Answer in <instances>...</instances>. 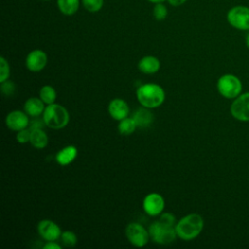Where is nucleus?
Here are the masks:
<instances>
[{
    "label": "nucleus",
    "instance_id": "f257e3e1",
    "mask_svg": "<svg viewBox=\"0 0 249 249\" xmlns=\"http://www.w3.org/2000/svg\"><path fill=\"white\" fill-rule=\"evenodd\" d=\"M175 216L171 213H163L158 221L151 224L149 234L154 242L159 244H169L173 242L177 236L175 226Z\"/></svg>",
    "mask_w": 249,
    "mask_h": 249
},
{
    "label": "nucleus",
    "instance_id": "f03ea898",
    "mask_svg": "<svg viewBox=\"0 0 249 249\" xmlns=\"http://www.w3.org/2000/svg\"><path fill=\"white\" fill-rule=\"evenodd\" d=\"M204 221L203 218L196 213H192L181 218L176 226L177 236L183 240H192L199 235L203 230Z\"/></svg>",
    "mask_w": 249,
    "mask_h": 249
},
{
    "label": "nucleus",
    "instance_id": "7ed1b4c3",
    "mask_svg": "<svg viewBox=\"0 0 249 249\" xmlns=\"http://www.w3.org/2000/svg\"><path fill=\"white\" fill-rule=\"evenodd\" d=\"M138 102L146 108L152 109L160 106L164 99L165 93L163 89L158 84L148 83L140 86L136 90Z\"/></svg>",
    "mask_w": 249,
    "mask_h": 249
},
{
    "label": "nucleus",
    "instance_id": "20e7f679",
    "mask_svg": "<svg viewBox=\"0 0 249 249\" xmlns=\"http://www.w3.org/2000/svg\"><path fill=\"white\" fill-rule=\"evenodd\" d=\"M43 120L46 125L50 128L60 129L67 125L69 122V114L65 107L53 103L45 108Z\"/></svg>",
    "mask_w": 249,
    "mask_h": 249
},
{
    "label": "nucleus",
    "instance_id": "39448f33",
    "mask_svg": "<svg viewBox=\"0 0 249 249\" xmlns=\"http://www.w3.org/2000/svg\"><path fill=\"white\" fill-rule=\"evenodd\" d=\"M218 92L227 99H234L242 93V83L233 74H224L217 81Z\"/></svg>",
    "mask_w": 249,
    "mask_h": 249
},
{
    "label": "nucleus",
    "instance_id": "423d86ee",
    "mask_svg": "<svg viewBox=\"0 0 249 249\" xmlns=\"http://www.w3.org/2000/svg\"><path fill=\"white\" fill-rule=\"evenodd\" d=\"M228 23L241 31L249 30V7L243 5H236L231 7L226 16Z\"/></svg>",
    "mask_w": 249,
    "mask_h": 249
},
{
    "label": "nucleus",
    "instance_id": "0eeeda50",
    "mask_svg": "<svg viewBox=\"0 0 249 249\" xmlns=\"http://www.w3.org/2000/svg\"><path fill=\"white\" fill-rule=\"evenodd\" d=\"M231 115L239 122H249V92L239 94L230 107Z\"/></svg>",
    "mask_w": 249,
    "mask_h": 249
},
{
    "label": "nucleus",
    "instance_id": "6e6552de",
    "mask_svg": "<svg viewBox=\"0 0 249 249\" xmlns=\"http://www.w3.org/2000/svg\"><path fill=\"white\" fill-rule=\"evenodd\" d=\"M125 235L128 241L136 246L143 247L149 241V231L138 223H129L125 228Z\"/></svg>",
    "mask_w": 249,
    "mask_h": 249
},
{
    "label": "nucleus",
    "instance_id": "1a4fd4ad",
    "mask_svg": "<svg viewBox=\"0 0 249 249\" xmlns=\"http://www.w3.org/2000/svg\"><path fill=\"white\" fill-rule=\"evenodd\" d=\"M164 208V199L158 193L147 195L143 200V209L150 216H157L162 212Z\"/></svg>",
    "mask_w": 249,
    "mask_h": 249
},
{
    "label": "nucleus",
    "instance_id": "9d476101",
    "mask_svg": "<svg viewBox=\"0 0 249 249\" xmlns=\"http://www.w3.org/2000/svg\"><path fill=\"white\" fill-rule=\"evenodd\" d=\"M38 233L46 241H54L61 235V230L57 224L51 220H42L39 222Z\"/></svg>",
    "mask_w": 249,
    "mask_h": 249
},
{
    "label": "nucleus",
    "instance_id": "9b49d317",
    "mask_svg": "<svg viewBox=\"0 0 249 249\" xmlns=\"http://www.w3.org/2000/svg\"><path fill=\"white\" fill-rule=\"evenodd\" d=\"M48 62L47 54L42 50L31 51L25 59V64L28 70L31 72H39L45 68Z\"/></svg>",
    "mask_w": 249,
    "mask_h": 249
},
{
    "label": "nucleus",
    "instance_id": "f8f14e48",
    "mask_svg": "<svg viewBox=\"0 0 249 249\" xmlns=\"http://www.w3.org/2000/svg\"><path fill=\"white\" fill-rule=\"evenodd\" d=\"M27 116L28 115L25 112H22L19 110L12 111L6 117V120H5L6 125L14 131H18L20 129H23L27 127L29 124V119Z\"/></svg>",
    "mask_w": 249,
    "mask_h": 249
},
{
    "label": "nucleus",
    "instance_id": "ddd939ff",
    "mask_svg": "<svg viewBox=\"0 0 249 249\" xmlns=\"http://www.w3.org/2000/svg\"><path fill=\"white\" fill-rule=\"evenodd\" d=\"M110 116L117 121H121L128 116L129 107L127 103L121 98H115L110 101L108 106Z\"/></svg>",
    "mask_w": 249,
    "mask_h": 249
},
{
    "label": "nucleus",
    "instance_id": "4468645a",
    "mask_svg": "<svg viewBox=\"0 0 249 249\" xmlns=\"http://www.w3.org/2000/svg\"><path fill=\"white\" fill-rule=\"evenodd\" d=\"M132 118H133L134 122L136 123L137 127H141V128L150 126L154 121L153 113L149 110V108H146V107L138 108L133 113Z\"/></svg>",
    "mask_w": 249,
    "mask_h": 249
},
{
    "label": "nucleus",
    "instance_id": "2eb2a0df",
    "mask_svg": "<svg viewBox=\"0 0 249 249\" xmlns=\"http://www.w3.org/2000/svg\"><path fill=\"white\" fill-rule=\"evenodd\" d=\"M77 154H78L77 148L73 145H69L57 152V154L55 155V160L57 163L60 165H63V166L68 165L76 159Z\"/></svg>",
    "mask_w": 249,
    "mask_h": 249
},
{
    "label": "nucleus",
    "instance_id": "dca6fc26",
    "mask_svg": "<svg viewBox=\"0 0 249 249\" xmlns=\"http://www.w3.org/2000/svg\"><path fill=\"white\" fill-rule=\"evenodd\" d=\"M160 66V60L153 55L142 57L138 62V69L145 74H154L159 71Z\"/></svg>",
    "mask_w": 249,
    "mask_h": 249
},
{
    "label": "nucleus",
    "instance_id": "f3484780",
    "mask_svg": "<svg viewBox=\"0 0 249 249\" xmlns=\"http://www.w3.org/2000/svg\"><path fill=\"white\" fill-rule=\"evenodd\" d=\"M44 102L42 101L41 98H37V97H31L28 98L24 105H23V109L24 112L31 117H38L41 114L44 113L45 110V106H44Z\"/></svg>",
    "mask_w": 249,
    "mask_h": 249
},
{
    "label": "nucleus",
    "instance_id": "a211bd4d",
    "mask_svg": "<svg viewBox=\"0 0 249 249\" xmlns=\"http://www.w3.org/2000/svg\"><path fill=\"white\" fill-rule=\"evenodd\" d=\"M48 135L42 128L31 129L30 144L36 149H44L48 144Z\"/></svg>",
    "mask_w": 249,
    "mask_h": 249
},
{
    "label": "nucleus",
    "instance_id": "6ab92c4d",
    "mask_svg": "<svg viewBox=\"0 0 249 249\" xmlns=\"http://www.w3.org/2000/svg\"><path fill=\"white\" fill-rule=\"evenodd\" d=\"M58 10L65 16H72L77 13L80 7V0H56Z\"/></svg>",
    "mask_w": 249,
    "mask_h": 249
},
{
    "label": "nucleus",
    "instance_id": "aec40b11",
    "mask_svg": "<svg viewBox=\"0 0 249 249\" xmlns=\"http://www.w3.org/2000/svg\"><path fill=\"white\" fill-rule=\"evenodd\" d=\"M39 95L45 104L50 105V104L54 103L55 98H56V91L52 86L46 85L41 88Z\"/></svg>",
    "mask_w": 249,
    "mask_h": 249
},
{
    "label": "nucleus",
    "instance_id": "412c9836",
    "mask_svg": "<svg viewBox=\"0 0 249 249\" xmlns=\"http://www.w3.org/2000/svg\"><path fill=\"white\" fill-rule=\"evenodd\" d=\"M137 127L136 123L134 122L133 118H124L120 121V124L118 125L119 132L122 135H130L134 132L135 128Z\"/></svg>",
    "mask_w": 249,
    "mask_h": 249
},
{
    "label": "nucleus",
    "instance_id": "4be33fe9",
    "mask_svg": "<svg viewBox=\"0 0 249 249\" xmlns=\"http://www.w3.org/2000/svg\"><path fill=\"white\" fill-rule=\"evenodd\" d=\"M83 7L89 13H96L103 7L104 0H81Z\"/></svg>",
    "mask_w": 249,
    "mask_h": 249
},
{
    "label": "nucleus",
    "instance_id": "5701e85b",
    "mask_svg": "<svg viewBox=\"0 0 249 249\" xmlns=\"http://www.w3.org/2000/svg\"><path fill=\"white\" fill-rule=\"evenodd\" d=\"M168 14L167 8L163 3H157L153 8V17L157 20H163Z\"/></svg>",
    "mask_w": 249,
    "mask_h": 249
},
{
    "label": "nucleus",
    "instance_id": "b1692460",
    "mask_svg": "<svg viewBox=\"0 0 249 249\" xmlns=\"http://www.w3.org/2000/svg\"><path fill=\"white\" fill-rule=\"evenodd\" d=\"M62 243L67 247H73L77 243V235L71 231H65L60 235Z\"/></svg>",
    "mask_w": 249,
    "mask_h": 249
},
{
    "label": "nucleus",
    "instance_id": "393cba45",
    "mask_svg": "<svg viewBox=\"0 0 249 249\" xmlns=\"http://www.w3.org/2000/svg\"><path fill=\"white\" fill-rule=\"evenodd\" d=\"M10 76V66L7 60L1 56L0 57V83L8 80Z\"/></svg>",
    "mask_w": 249,
    "mask_h": 249
},
{
    "label": "nucleus",
    "instance_id": "a878e982",
    "mask_svg": "<svg viewBox=\"0 0 249 249\" xmlns=\"http://www.w3.org/2000/svg\"><path fill=\"white\" fill-rule=\"evenodd\" d=\"M30 135H31V129L25 127V128L18 131L16 138L18 143L24 144V143H27L30 141Z\"/></svg>",
    "mask_w": 249,
    "mask_h": 249
},
{
    "label": "nucleus",
    "instance_id": "bb28decb",
    "mask_svg": "<svg viewBox=\"0 0 249 249\" xmlns=\"http://www.w3.org/2000/svg\"><path fill=\"white\" fill-rule=\"evenodd\" d=\"M16 89V87H15V84L9 80H6L4 82L1 83V91L4 95H11L14 93Z\"/></svg>",
    "mask_w": 249,
    "mask_h": 249
},
{
    "label": "nucleus",
    "instance_id": "cd10ccee",
    "mask_svg": "<svg viewBox=\"0 0 249 249\" xmlns=\"http://www.w3.org/2000/svg\"><path fill=\"white\" fill-rule=\"evenodd\" d=\"M43 248L44 249H60V246L54 241H48Z\"/></svg>",
    "mask_w": 249,
    "mask_h": 249
},
{
    "label": "nucleus",
    "instance_id": "c85d7f7f",
    "mask_svg": "<svg viewBox=\"0 0 249 249\" xmlns=\"http://www.w3.org/2000/svg\"><path fill=\"white\" fill-rule=\"evenodd\" d=\"M187 0H167V2L171 5V6H174V7H178V6H181L183 5Z\"/></svg>",
    "mask_w": 249,
    "mask_h": 249
},
{
    "label": "nucleus",
    "instance_id": "c756f323",
    "mask_svg": "<svg viewBox=\"0 0 249 249\" xmlns=\"http://www.w3.org/2000/svg\"><path fill=\"white\" fill-rule=\"evenodd\" d=\"M245 45L249 49V30H248V33L246 34V37H245Z\"/></svg>",
    "mask_w": 249,
    "mask_h": 249
},
{
    "label": "nucleus",
    "instance_id": "7c9ffc66",
    "mask_svg": "<svg viewBox=\"0 0 249 249\" xmlns=\"http://www.w3.org/2000/svg\"><path fill=\"white\" fill-rule=\"evenodd\" d=\"M149 2L151 3H154V4H157V3H163L165 0H148Z\"/></svg>",
    "mask_w": 249,
    "mask_h": 249
},
{
    "label": "nucleus",
    "instance_id": "2f4dec72",
    "mask_svg": "<svg viewBox=\"0 0 249 249\" xmlns=\"http://www.w3.org/2000/svg\"><path fill=\"white\" fill-rule=\"evenodd\" d=\"M42 1H51V0H42Z\"/></svg>",
    "mask_w": 249,
    "mask_h": 249
}]
</instances>
